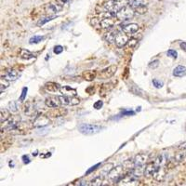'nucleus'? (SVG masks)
<instances>
[{"mask_svg": "<svg viewBox=\"0 0 186 186\" xmlns=\"http://www.w3.org/2000/svg\"><path fill=\"white\" fill-rule=\"evenodd\" d=\"M2 124H4V126L2 127V130H5L10 132H14L15 130H20L21 118L18 115H12Z\"/></svg>", "mask_w": 186, "mask_h": 186, "instance_id": "f257e3e1", "label": "nucleus"}, {"mask_svg": "<svg viewBox=\"0 0 186 186\" xmlns=\"http://www.w3.org/2000/svg\"><path fill=\"white\" fill-rule=\"evenodd\" d=\"M104 127L96 124H81L78 127V130L80 133L84 135H94L99 133Z\"/></svg>", "mask_w": 186, "mask_h": 186, "instance_id": "f03ea898", "label": "nucleus"}, {"mask_svg": "<svg viewBox=\"0 0 186 186\" xmlns=\"http://www.w3.org/2000/svg\"><path fill=\"white\" fill-rule=\"evenodd\" d=\"M124 166H116L114 167H113L109 172H108V179L111 181V182H114V183H118L121 181V179L123 178L124 176Z\"/></svg>", "mask_w": 186, "mask_h": 186, "instance_id": "7ed1b4c3", "label": "nucleus"}, {"mask_svg": "<svg viewBox=\"0 0 186 186\" xmlns=\"http://www.w3.org/2000/svg\"><path fill=\"white\" fill-rule=\"evenodd\" d=\"M135 10L133 9L131 7H124L122 8H120L116 13H115V17L117 20L119 21H128L130 19H132L135 15Z\"/></svg>", "mask_w": 186, "mask_h": 186, "instance_id": "20e7f679", "label": "nucleus"}, {"mask_svg": "<svg viewBox=\"0 0 186 186\" xmlns=\"http://www.w3.org/2000/svg\"><path fill=\"white\" fill-rule=\"evenodd\" d=\"M50 124V120L48 115L44 114H38L35 116V118L33 121V126L35 128H44Z\"/></svg>", "mask_w": 186, "mask_h": 186, "instance_id": "39448f33", "label": "nucleus"}, {"mask_svg": "<svg viewBox=\"0 0 186 186\" xmlns=\"http://www.w3.org/2000/svg\"><path fill=\"white\" fill-rule=\"evenodd\" d=\"M116 70H117V67L115 65L109 66L105 69L102 70L100 73H97V77L99 79H108L115 74Z\"/></svg>", "mask_w": 186, "mask_h": 186, "instance_id": "423d86ee", "label": "nucleus"}, {"mask_svg": "<svg viewBox=\"0 0 186 186\" xmlns=\"http://www.w3.org/2000/svg\"><path fill=\"white\" fill-rule=\"evenodd\" d=\"M60 102L62 105H77L79 104L80 100L78 98H77L76 96H67V95H62V96H59Z\"/></svg>", "mask_w": 186, "mask_h": 186, "instance_id": "0eeeda50", "label": "nucleus"}, {"mask_svg": "<svg viewBox=\"0 0 186 186\" xmlns=\"http://www.w3.org/2000/svg\"><path fill=\"white\" fill-rule=\"evenodd\" d=\"M129 37L127 35V34L125 32H117V35L115 36V40H114V43H115V46L117 48H123L125 46H127L128 42H129Z\"/></svg>", "mask_w": 186, "mask_h": 186, "instance_id": "6e6552de", "label": "nucleus"}, {"mask_svg": "<svg viewBox=\"0 0 186 186\" xmlns=\"http://www.w3.org/2000/svg\"><path fill=\"white\" fill-rule=\"evenodd\" d=\"M161 167V166H158L155 161L148 164L146 167H145V169H144V176L146 177H154L157 172L159 170V168Z\"/></svg>", "mask_w": 186, "mask_h": 186, "instance_id": "1a4fd4ad", "label": "nucleus"}, {"mask_svg": "<svg viewBox=\"0 0 186 186\" xmlns=\"http://www.w3.org/2000/svg\"><path fill=\"white\" fill-rule=\"evenodd\" d=\"M61 10V6L59 5V4L50 3V4H47L45 6V12L48 15H54V14L60 12Z\"/></svg>", "mask_w": 186, "mask_h": 186, "instance_id": "9d476101", "label": "nucleus"}, {"mask_svg": "<svg viewBox=\"0 0 186 186\" xmlns=\"http://www.w3.org/2000/svg\"><path fill=\"white\" fill-rule=\"evenodd\" d=\"M147 159H148V155L147 154H139L134 157L133 165H134V167L145 166V163L147 162Z\"/></svg>", "mask_w": 186, "mask_h": 186, "instance_id": "9b49d317", "label": "nucleus"}, {"mask_svg": "<svg viewBox=\"0 0 186 186\" xmlns=\"http://www.w3.org/2000/svg\"><path fill=\"white\" fill-rule=\"evenodd\" d=\"M115 24V20L112 17H107L103 19L101 22H100V25L103 29H106V30H110L112 29L113 27L114 26Z\"/></svg>", "mask_w": 186, "mask_h": 186, "instance_id": "f8f14e48", "label": "nucleus"}, {"mask_svg": "<svg viewBox=\"0 0 186 186\" xmlns=\"http://www.w3.org/2000/svg\"><path fill=\"white\" fill-rule=\"evenodd\" d=\"M45 104L49 108H59L61 106V102H60V99L59 97H49L46 99L45 101Z\"/></svg>", "mask_w": 186, "mask_h": 186, "instance_id": "ddd939ff", "label": "nucleus"}, {"mask_svg": "<svg viewBox=\"0 0 186 186\" xmlns=\"http://www.w3.org/2000/svg\"><path fill=\"white\" fill-rule=\"evenodd\" d=\"M121 28H122V31L125 32L127 35H133L138 32L139 25L137 24H130L122 25Z\"/></svg>", "mask_w": 186, "mask_h": 186, "instance_id": "4468645a", "label": "nucleus"}, {"mask_svg": "<svg viewBox=\"0 0 186 186\" xmlns=\"http://www.w3.org/2000/svg\"><path fill=\"white\" fill-rule=\"evenodd\" d=\"M60 91H61L63 95H67V96H77V94L76 88H73L68 87V86L61 87Z\"/></svg>", "mask_w": 186, "mask_h": 186, "instance_id": "2eb2a0df", "label": "nucleus"}, {"mask_svg": "<svg viewBox=\"0 0 186 186\" xmlns=\"http://www.w3.org/2000/svg\"><path fill=\"white\" fill-rule=\"evenodd\" d=\"M186 157V150H182V149H179V151L174 155V157H173V160L179 164L181 162H183V160L185 159Z\"/></svg>", "mask_w": 186, "mask_h": 186, "instance_id": "dca6fc26", "label": "nucleus"}, {"mask_svg": "<svg viewBox=\"0 0 186 186\" xmlns=\"http://www.w3.org/2000/svg\"><path fill=\"white\" fill-rule=\"evenodd\" d=\"M173 76L177 77H183L186 76V67L183 65H179L177 66L174 70H173Z\"/></svg>", "mask_w": 186, "mask_h": 186, "instance_id": "f3484780", "label": "nucleus"}, {"mask_svg": "<svg viewBox=\"0 0 186 186\" xmlns=\"http://www.w3.org/2000/svg\"><path fill=\"white\" fill-rule=\"evenodd\" d=\"M24 114L27 115V116H33V114H35L36 112H35V106L33 105L32 103H27L26 104L24 105Z\"/></svg>", "mask_w": 186, "mask_h": 186, "instance_id": "a211bd4d", "label": "nucleus"}, {"mask_svg": "<svg viewBox=\"0 0 186 186\" xmlns=\"http://www.w3.org/2000/svg\"><path fill=\"white\" fill-rule=\"evenodd\" d=\"M104 181V175H99V176H97V177L93 178L92 180H90V181H89V183H88V185L100 186L103 184Z\"/></svg>", "mask_w": 186, "mask_h": 186, "instance_id": "6ab92c4d", "label": "nucleus"}, {"mask_svg": "<svg viewBox=\"0 0 186 186\" xmlns=\"http://www.w3.org/2000/svg\"><path fill=\"white\" fill-rule=\"evenodd\" d=\"M60 85L54 82H49L45 85V89L49 92H56L57 90H60Z\"/></svg>", "mask_w": 186, "mask_h": 186, "instance_id": "aec40b11", "label": "nucleus"}, {"mask_svg": "<svg viewBox=\"0 0 186 186\" xmlns=\"http://www.w3.org/2000/svg\"><path fill=\"white\" fill-rule=\"evenodd\" d=\"M18 77H19V73L16 71V70H13V69H11V70H8L7 73H6V75H5V78L8 80H9V81H14V80H16L18 78Z\"/></svg>", "mask_w": 186, "mask_h": 186, "instance_id": "412c9836", "label": "nucleus"}, {"mask_svg": "<svg viewBox=\"0 0 186 186\" xmlns=\"http://www.w3.org/2000/svg\"><path fill=\"white\" fill-rule=\"evenodd\" d=\"M97 77V72L95 71H86L83 73V78L87 81H92Z\"/></svg>", "mask_w": 186, "mask_h": 186, "instance_id": "4be33fe9", "label": "nucleus"}, {"mask_svg": "<svg viewBox=\"0 0 186 186\" xmlns=\"http://www.w3.org/2000/svg\"><path fill=\"white\" fill-rule=\"evenodd\" d=\"M116 35H117V31H110L104 35V39L108 43H114L115 40Z\"/></svg>", "mask_w": 186, "mask_h": 186, "instance_id": "5701e85b", "label": "nucleus"}, {"mask_svg": "<svg viewBox=\"0 0 186 186\" xmlns=\"http://www.w3.org/2000/svg\"><path fill=\"white\" fill-rule=\"evenodd\" d=\"M165 177H166V169L161 167L159 170L157 172V174L154 176V179L157 180V182H162V181H164Z\"/></svg>", "mask_w": 186, "mask_h": 186, "instance_id": "b1692460", "label": "nucleus"}, {"mask_svg": "<svg viewBox=\"0 0 186 186\" xmlns=\"http://www.w3.org/2000/svg\"><path fill=\"white\" fill-rule=\"evenodd\" d=\"M10 111L8 109H1V115H0V121L1 123H4L10 117Z\"/></svg>", "mask_w": 186, "mask_h": 186, "instance_id": "393cba45", "label": "nucleus"}, {"mask_svg": "<svg viewBox=\"0 0 186 186\" xmlns=\"http://www.w3.org/2000/svg\"><path fill=\"white\" fill-rule=\"evenodd\" d=\"M142 5H144L143 0H129V6L131 7L134 10L136 8H138L139 7L142 6Z\"/></svg>", "mask_w": 186, "mask_h": 186, "instance_id": "a878e982", "label": "nucleus"}, {"mask_svg": "<svg viewBox=\"0 0 186 186\" xmlns=\"http://www.w3.org/2000/svg\"><path fill=\"white\" fill-rule=\"evenodd\" d=\"M20 56L24 60H30V59H32V58L35 57L34 54L32 53V52H30L29 50H21V53H20Z\"/></svg>", "mask_w": 186, "mask_h": 186, "instance_id": "bb28decb", "label": "nucleus"}, {"mask_svg": "<svg viewBox=\"0 0 186 186\" xmlns=\"http://www.w3.org/2000/svg\"><path fill=\"white\" fill-rule=\"evenodd\" d=\"M0 83H1V87H0V91H1V93L4 91V90H6L8 87H9V80L6 79L4 77H2V78H1V81H0Z\"/></svg>", "mask_w": 186, "mask_h": 186, "instance_id": "cd10ccee", "label": "nucleus"}, {"mask_svg": "<svg viewBox=\"0 0 186 186\" xmlns=\"http://www.w3.org/2000/svg\"><path fill=\"white\" fill-rule=\"evenodd\" d=\"M53 19H55V16H49V17H47V18H44V19H41V20H39L38 22H37V26H42V25H44L45 24H47L48 22H50V21H52Z\"/></svg>", "mask_w": 186, "mask_h": 186, "instance_id": "c85d7f7f", "label": "nucleus"}, {"mask_svg": "<svg viewBox=\"0 0 186 186\" xmlns=\"http://www.w3.org/2000/svg\"><path fill=\"white\" fill-rule=\"evenodd\" d=\"M44 39V36H40V35H35L33 37L30 38L29 40V43L30 44H37L39 42H41L42 40Z\"/></svg>", "mask_w": 186, "mask_h": 186, "instance_id": "c756f323", "label": "nucleus"}, {"mask_svg": "<svg viewBox=\"0 0 186 186\" xmlns=\"http://www.w3.org/2000/svg\"><path fill=\"white\" fill-rule=\"evenodd\" d=\"M135 12H136V13H138V14H140V15L145 14V13L147 12V7H146V6H145V4H144V5H142V6L139 7L138 8H136V9H135Z\"/></svg>", "mask_w": 186, "mask_h": 186, "instance_id": "7c9ffc66", "label": "nucleus"}, {"mask_svg": "<svg viewBox=\"0 0 186 186\" xmlns=\"http://www.w3.org/2000/svg\"><path fill=\"white\" fill-rule=\"evenodd\" d=\"M8 110L10 111V112H17V110H18V104H17V103L16 102H11L9 104H8Z\"/></svg>", "mask_w": 186, "mask_h": 186, "instance_id": "2f4dec72", "label": "nucleus"}, {"mask_svg": "<svg viewBox=\"0 0 186 186\" xmlns=\"http://www.w3.org/2000/svg\"><path fill=\"white\" fill-rule=\"evenodd\" d=\"M137 44H138V40H137V39H135V38H130V39L129 40V42H128L127 45H128L130 48H135Z\"/></svg>", "mask_w": 186, "mask_h": 186, "instance_id": "473e14b6", "label": "nucleus"}, {"mask_svg": "<svg viewBox=\"0 0 186 186\" xmlns=\"http://www.w3.org/2000/svg\"><path fill=\"white\" fill-rule=\"evenodd\" d=\"M27 91H28V88H23V90H22V95H21V97H20V101H21V102H24V101L26 99Z\"/></svg>", "mask_w": 186, "mask_h": 186, "instance_id": "72a5a7b5", "label": "nucleus"}, {"mask_svg": "<svg viewBox=\"0 0 186 186\" xmlns=\"http://www.w3.org/2000/svg\"><path fill=\"white\" fill-rule=\"evenodd\" d=\"M158 65H159V61H158V60H155V61H151V62L149 63V67L152 68V69L157 68Z\"/></svg>", "mask_w": 186, "mask_h": 186, "instance_id": "f704fd0d", "label": "nucleus"}, {"mask_svg": "<svg viewBox=\"0 0 186 186\" xmlns=\"http://www.w3.org/2000/svg\"><path fill=\"white\" fill-rule=\"evenodd\" d=\"M153 85L157 88H161L163 87V82L157 79H153Z\"/></svg>", "mask_w": 186, "mask_h": 186, "instance_id": "c9c22d12", "label": "nucleus"}, {"mask_svg": "<svg viewBox=\"0 0 186 186\" xmlns=\"http://www.w3.org/2000/svg\"><path fill=\"white\" fill-rule=\"evenodd\" d=\"M167 55L170 56V57L173 58V59H177V57H178V52H177L176 50H167Z\"/></svg>", "mask_w": 186, "mask_h": 186, "instance_id": "e433bc0d", "label": "nucleus"}, {"mask_svg": "<svg viewBox=\"0 0 186 186\" xmlns=\"http://www.w3.org/2000/svg\"><path fill=\"white\" fill-rule=\"evenodd\" d=\"M62 51H63V47H61V46H60V45L54 47L53 52L55 54H61Z\"/></svg>", "mask_w": 186, "mask_h": 186, "instance_id": "4c0bfd02", "label": "nucleus"}, {"mask_svg": "<svg viewBox=\"0 0 186 186\" xmlns=\"http://www.w3.org/2000/svg\"><path fill=\"white\" fill-rule=\"evenodd\" d=\"M100 166H101V163H98V164H96L95 166H93V167H91V168H89V169H88V170L87 171V173H86V174H87V175H88V174H90V173H91L92 171H94V170H96V169L98 168V167H100Z\"/></svg>", "mask_w": 186, "mask_h": 186, "instance_id": "58836bf2", "label": "nucleus"}, {"mask_svg": "<svg viewBox=\"0 0 186 186\" xmlns=\"http://www.w3.org/2000/svg\"><path fill=\"white\" fill-rule=\"evenodd\" d=\"M104 105V103H103V101H98V102H96L94 104H93V107L96 109V110H99V109H101L102 107Z\"/></svg>", "mask_w": 186, "mask_h": 186, "instance_id": "ea45409f", "label": "nucleus"}, {"mask_svg": "<svg viewBox=\"0 0 186 186\" xmlns=\"http://www.w3.org/2000/svg\"><path fill=\"white\" fill-rule=\"evenodd\" d=\"M56 2H57L59 5H61V6H63V5H65V4H67V3L69 2V0H56Z\"/></svg>", "mask_w": 186, "mask_h": 186, "instance_id": "a19ab883", "label": "nucleus"}, {"mask_svg": "<svg viewBox=\"0 0 186 186\" xmlns=\"http://www.w3.org/2000/svg\"><path fill=\"white\" fill-rule=\"evenodd\" d=\"M122 114L123 115H133L134 112L133 111H124V112H122Z\"/></svg>", "mask_w": 186, "mask_h": 186, "instance_id": "79ce46f5", "label": "nucleus"}, {"mask_svg": "<svg viewBox=\"0 0 186 186\" xmlns=\"http://www.w3.org/2000/svg\"><path fill=\"white\" fill-rule=\"evenodd\" d=\"M178 148H179V149H182V150H186V141L181 143V144L178 146Z\"/></svg>", "mask_w": 186, "mask_h": 186, "instance_id": "37998d69", "label": "nucleus"}, {"mask_svg": "<svg viewBox=\"0 0 186 186\" xmlns=\"http://www.w3.org/2000/svg\"><path fill=\"white\" fill-rule=\"evenodd\" d=\"M23 159H24V164L30 163V159H29V157H28L27 156H24V157H23Z\"/></svg>", "mask_w": 186, "mask_h": 186, "instance_id": "c03bdc74", "label": "nucleus"}, {"mask_svg": "<svg viewBox=\"0 0 186 186\" xmlns=\"http://www.w3.org/2000/svg\"><path fill=\"white\" fill-rule=\"evenodd\" d=\"M180 46H181L182 50H184V51L186 52V42H182V43L180 44Z\"/></svg>", "mask_w": 186, "mask_h": 186, "instance_id": "a18cd8bd", "label": "nucleus"}, {"mask_svg": "<svg viewBox=\"0 0 186 186\" xmlns=\"http://www.w3.org/2000/svg\"><path fill=\"white\" fill-rule=\"evenodd\" d=\"M185 130H186V124H185Z\"/></svg>", "mask_w": 186, "mask_h": 186, "instance_id": "49530a36", "label": "nucleus"}]
</instances>
